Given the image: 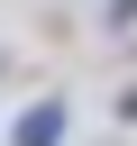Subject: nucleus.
<instances>
[{"label": "nucleus", "instance_id": "1", "mask_svg": "<svg viewBox=\"0 0 137 146\" xmlns=\"http://www.w3.org/2000/svg\"><path fill=\"white\" fill-rule=\"evenodd\" d=\"M55 137H64V110H55V100H37V110L18 119V146H55Z\"/></svg>", "mask_w": 137, "mask_h": 146}]
</instances>
